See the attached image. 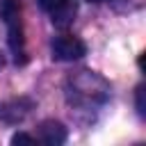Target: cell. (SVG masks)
Instances as JSON below:
<instances>
[{
  "instance_id": "4",
  "label": "cell",
  "mask_w": 146,
  "mask_h": 146,
  "mask_svg": "<svg viewBox=\"0 0 146 146\" xmlns=\"http://www.w3.org/2000/svg\"><path fill=\"white\" fill-rule=\"evenodd\" d=\"M41 9L50 16V21L57 25V27H66L73 23L75 18V2L73 0H39Z\"/></svg>"
},
{
  "instance_id": "5",
  "label": "cell",
  "mask_w": 146,
  "mask_h": 146,
  "mask_svg": "<svg viewBox=\"0 0 146 146\" xmlns=\"http://www.w3.org/2000/svg\"><path fill=\"white\" fill-rule=\"evenodd\" d=\"M36 141H43L48 146H59L66 141V128L57 121H43L39 128V137Z\"/></svg>"
},
{
  "instance_id": "2",
  "label": "cell",
  "mask_w": 146,
  "mask_h": 146,
  "mask_svg": "<svg viewBox=\"0 0 146 146\" xmlns=\"http://www.w3.org/2000/svg\"><path fill=\"white\" fill-rule=\"evenodd\" d=\"M103 78H98L96 73H89V71H82L75 80L71 78V91H68V100L75 103V105H84L89 107L91 103H103L107 98V84H100L96 89V84L100 82Z\"/></svg>"
},
{
  "instance_id": "3",
  "label": "cell",
  "mask_w": 146,
  "mask_h": 146,
  "mask_svg": "<svg viewBox=\"0 0 146 146\" xmlns=\"http://www.w3.org/2000/svg\"><path fill=\"white\" fill-rule=\"evenodd\" d=\"M50 50H52V57H55V59H59V62H73V59L84 57L87 46H84L78 36L62 34V36H55V39H52Z\"/></svg>"
},
{
  "instance_id": "8",
  "label": "cell",
  "mask_w": 146,
  "mask_h": 146,
  "mask_svg": "<svg viewBox=\"0 0 146 146\" xmlns=\"http://www.w3.org/2000/svg\"><path fill=\"white\" fill-rule=\"evenodd\" d=\"M89 2H107V0H89Z\"/></svg>"
},
{
  "instance_id": "6",
  "label": "cell",
  "mask_w": 146,
  "mask_h": 146,
  "mask_svg": "<svg viewBox=\"0 0 146 146\" xmlns=\"http://www.w3.org/2000/svg\"><path fill=\"white\" fill-rule=\"evenodd\" d=\"M11 144H36V137L25 135V132H18V135L11 137Z\"/></svg>"
},
{
  "instance_id": "7",
  "label": "cell",
  "mask_w": 146,
  "mask_h": 146,
  "mask_svg": "<svg viewBox=\"0 0 146 146\" xmlns=\"http://www.w3.org/2000/svg\"><path fill=\"white\" fill-rule=\"evenodd\" d=\"M137 112H139L141 116L146 114V107H144V84L137 87Z\"/></svg>"
},
{
  "instance_id": "1",
  "label": "cell",
  "mask_w": 146,
  "mask_h": 146,
  "mask_svg": "<svg viewBox=\"0 0 146 146\" xmlns=\"http://www.w3.org/2000/svg\"><path fill=\"white\" fill-rule=\"evenodd\" d=\"M0 16L7 25L9 48L16 64H25V41H23V23H21V0H2Z\"/></svg>"
}]
</instances>
